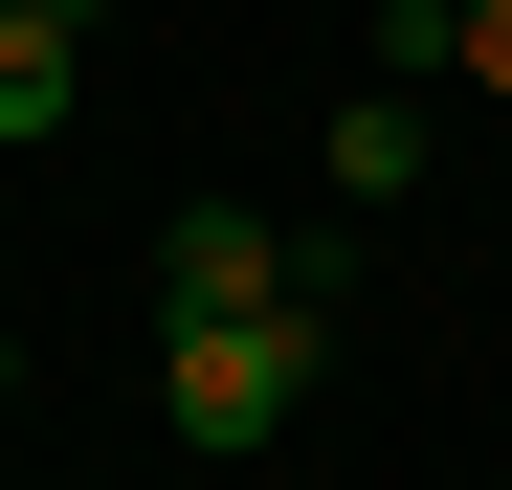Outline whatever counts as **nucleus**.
<instances>
[{"label": "nucleus", "mask_w": 512, "mask_h": 490, "mask_svg": "<svg viewBox=\"0 0 512 490\" xmlns=\"http://www.w3.org/2000/svg\"><path fill=\"white\" fill-rule=\"evenodd\" d=\"M312 335H334V312H179V335H156V424H179L201 468L290 446V401H312Z\"/></svg>", "instance_id": "1"}, {"label": "nucleus", "mask_w": 512, "mask_h": 490, "mask_svg": "<svg viewBox=\"0 0 512 490\" xmlns=\"http://www.w3.org/2000/svg\"><path fill=\"white\" fill-rule=\"evenodd\" d=\"M179 312H334V245H290L268 201H179L156 223V335Z\"/></svg>", "instance_id": "2"}, {"label": "nucleus", "mask_w": 512, "mask_h": 490, "mask_svg": "<svg viewBox=\"0 0 512 490\" xmlns=\"http://www.w3.org/2000/svg\"><path fill=\"white\" fill-rule=\"evenodd\" d=\"M90 112V23H45V0H0V156H45Z\"/></svg>", "instance_id": "3"}, {"label": "nucleus", "mask_w": 512, "mask_h": 490, "mask_svg": "<svg viewBox=\"0 0 512 490\" xmlns=\"http://www.w3.org/2000/svg\"><path fill=\"white\" fill-rule=\"evenodd\" d=\"M312 179H334V201H357V223H379V201L423 179V90H357V112H334V134H312Z\"/></svg>", "instance_id": "4"}, {"label": "nucleus", "mask_w": 512, "mask_h": 490, "mask_svg": "<svg viewBox=\"0 0 512 490\" xmlns=\"http://www.w3.org/2000/svg\"><path fill=\"white\" fill-rule=\"evenodd\" d=\"M468 67V0H379V90H446Z\"/></svg>", "instance_id": "5"}, {"label": "nucleus", "mask_w": 512, "mask_h": 490, "mask_svg": "<svg viewBox=\"0 0 512 490\" xmlns=\"http://www.w3.org/2000/svg\"><path fill=\"white\" fill-rule=\"evenodd\" d=\"M468 90H490V112H512V0H468Z\"/></svg>", "instance_id": "6"}]
</instances>
